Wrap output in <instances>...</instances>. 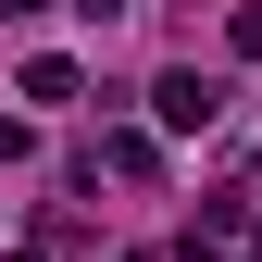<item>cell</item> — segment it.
<instances>
[{"label": "cell", "instance_id": "1", "mask_svg": "<svg viewBox=\"0 0 262 262\" xmlns=\"http://www.w3.org/2000/svg\"><path fill=\"white\" fill-rule=\"evenodd\" d=\"M150 113L175 125V138H200V125H225V75H200V62H175V75L150 88Z\"/></svg>", "mask_w": 262, "mask_h": 262}, {"label": "cell", "instance_id": "2", "mask_svg": "<svg viewBox=\"0 0 262 262\" xmlns=\"http://www.w3.org/2000/svg\"><path fill=\"white\" fill-rule=\"evenodd\" d=\"M75 13H88V25H113V13H125V0H75Z\"/></svg>", "mask_w": 262, "mask_h": 262}, {"label": "cell", "instance_id": "3", "mask_svg": "<svg viewBox=\"0 0 262 262\" xmlns=\"http://www.w3.org/2000/svg\"><path fill=\"white\" fill-rule=\"evenodd\" d=\"M0 162H25V125H0Z\"/></svg>", "mask_w": 262, "mask_h": 262}, {"label": "cell", "instance_id": "4", "mask_svg": "<svg viewBox=\"0 0 262 262\" xmlns=\"http://www.w3.org/2000/svg\"><path fill=\"white\" fill-rule=\"evenodd\" d=\"M175 262H225V250H212V237H187V250H175Z\"/></svg>", "mask_w": 262, "mask_h": 262}, {"label": "cell", "instance_id": "5", "mask_svg": "<svg viewBox=\"0 0 262 262\" xmlns=\"http://www.w3.org/2000/svg\"><path fill=\"white\" fill-rule=\"evenodd\" d=\"M0 13H50V0H0Z\"/></svg>", "mask_w": 262, "mask_h": 262}]
</instances>
